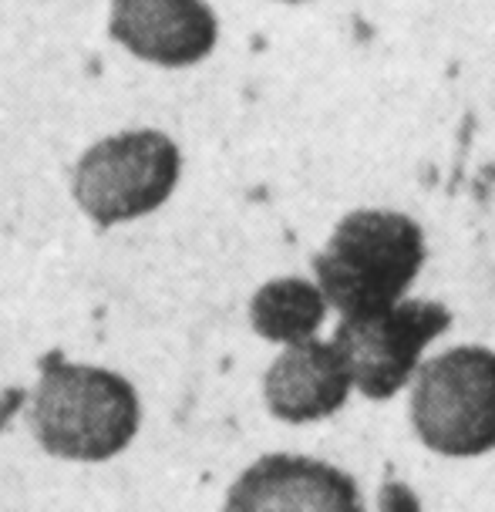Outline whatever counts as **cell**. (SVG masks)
<instances>
[{"label": "cell", "instance_id": "6da1fadb", "mask_svg": "<svg viewBox=\"0 0 495 512\" xmlns=\"http://www.w3.org/2000/svg\"><path fill=\"white\" fill-rule=\"evenodd\" d=\"M27 425L34 442L54 459L108 462L139 435L142 398L135 384L112 368L51 358L31 395Z\"/></svg>", "mask_w": 495, "mask_h": 512}, {"label": "cell", "instance_id": "30bf717a", "mask_svg": "<svg viewBox=\"0 0 495 512\" xmlns=\"http://www.w3.org/2000/svg\"><path fill=\"white\" fill-rule=\"evenodd\" d=\"M283 4H307V0H283Z\"/></svg>", "mask_w": 495, "mask_h": 512}, {"label": "cell", "instance_id": "277c9868", "mask_svg": "<svg viewBox=\"0 0 495 512\" xmlns=\"http://www.w3.org/2000/svg\"><path fill=\"white\" fill-rule=\"evenodd\" d=\"M182 176L179 145L159 128H125L75 162L71 192L91 223L122 226L162 209Z\"/></svg>", "mask_w": 495, "mask_h": 512}, {"label": "cell", "instance_id": "ba28073f", "mask_svg": "<svg viewBox=\"0 0 495 512\" xmlns=\"http://www.w3.org/2000/svg\"><path fill=\"white\" fill-rule=\"evenodd\" d=\"M351 374L330 341L310 337L290 344L263 374V401L273 418L287 425H310L337 415L351 398Z\"/></svg>", "mask_w": 495, "mask_h": 512}, {"label": "cell", "instance_id": "3957f363", "mask_svg": "<svg viewBox=\"0 0 495 512\" xmlns=\"http://www.w3.org/2000/svg\"><path fill=\"white\" fill-rule=\"evenodd\" d=\"M411 428L445 459L495 452V351L462 344L418 364L411 378Z\"/></svg>", "mask_w": 495, "mask_h": 512}, {"label": "cell", "instance_id": "7a4b0ae2", "mask_svg": "<svg viewBox=\"0 0 495 512\" xmlns=\"http://www.w3.org/2000/svg\"><path fill=\"white\" fill-rule=\"evenodd\" d=\"M425 233L394 209H354L314 256V283L344 317L401 304L425 267Z\"/></svg>", "mask_w": 495, "mask_h": 512}, {"label": "cell", "instance_id": "9c48e42d", "mask_svg": "<svg viewBox=\"0 0 495 512\" xmlns=\"http://www.w3.org/2000/svg\"><path fill=\"white\" fill-rule=\"evenodd\" d=\"M327 300L314 280L304 277H277L267 280L250 300L253 331L270 344L290 347L304 344L327 320Z\"/></svg>", "mask_w": 495, "mask_h": 512}, {"label": "cell", "instance_id": "8992f818", "mask_svg": "<svg viewBox=\"0 0 495 512\" xmlns=\"http://www.w3.org/2000/svg\"><path fill=\"white\" fill-rule=\"evenodd\" d=\"M223 512H364V499L337 465L277 452L236 475Z\"/></svg>", "mask_w": 495, "mask_h": 512}, {"label": "cell", "instance_id": "52a82bcc", "mask_svg": "<svg viewBox=\"0 0 495 512\" xmlns=\"http://www.w3.org/2000/svg\"><path fill=\"white\" fill-rule=\"evenodd\" d=\"M108 34L139 61L189 68L219 41V17L206 0H112Z\"/></svg>", "mask_w": 495, "mask_h": 512}, {"label": "cell", "instance_id": "5b68a950", "mask_svg": "<svg viewBox=\"0 0 495 512\" xmlns=\"http://www.w3.org/2000/svg\"><path fill=\"white\" fill-rule=\"evenodd\" d=\"M452 327V310L438 300H401L374 314L344 317L330 344L344 358L351 388L388 401L415 378L425 347Z\"/></svg>", "mask_w": 495, "mask_h": 512}]
</instances>
